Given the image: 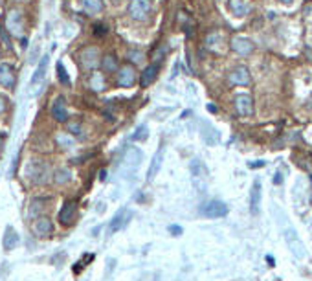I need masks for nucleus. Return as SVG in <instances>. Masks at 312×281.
Segmentation results:
<instances>
[{"label": "nucleus", "instance_id": "obj_1", "mask_svg": "<svg viewBox=\"0 0 312 281\" xmlns=\"http://www.w3.org/2000/svg\"><path fill=\"white\" fill-rule=\"evenodd\" d=\"M48 63H50V55H43L41 61H39L37 68H35L33 76H31V81L28 85V92L29 96H39L41 90L44 87V81H46V72H48Z\"/></svg>", "mask_w": 312, "mask_h": 281}, {"label": "nucleus", "instance_id": "obj_2", "mask_svg": "<svg viewBox=\"0 0 312 281\" xmlns=\"http://www.w3.org/2000/svg\"><path fill=\"white\" fill-rule=\"evenodd\" d=\"M28 177L35 184H44L50 179V165L43 160H31L28 165Z\"/></svg>", "mask_w": 312, "mask_h": 281}, {"label": "nucleus", "instance_id": "obj_3", "mask_svg": "<svg viewBox=\"0 0 312 281\" xmlns=\"http://www.w3.org/2000/svg\"><path fill=\"white\" fill-rule=\"evenodd\" d=\"M153 11V4L151 0H130L129 4V15L130 19L136 22H144Z\"/></svg>", "mask_w": 312, "mask_h": 281}, {"label": "nucleus", "instance_id": "obj_4", "mask_svg": "<svg viewBox=\"0 0 312 281\" xmlns=\"http://www.w3.org/2000/svg\"><path fill=\"white\" fill-rule=\"evenodd\" d=\"M202 215L204 217H210V219H219V217H224L228 214V206H226L222 200H210L206 202L204 206L200 208Z\"/></svg>", "mask_w": 312, "mask_h": 281}, {"label": "nucleus", "instance_id": "obj_5", "mask_svg": "<svg viewBox=\"0 0 312 281\" xmlns=\"http://www.w3.org/2000/svg\"><path fill=\"white\" fill-rule=\"evenodd\" d=\"M230 46H231V50H233L237 55H242V57H248V55H252V54H254V50H255V44L252 43V41L246 39V37H239V35L231 37Z\"/></svg>", "mask_w": 312, "mask_h": 281}, {"label": "nucleus", "instance_id": "obj_6", "mask_svg": "<svg viewBox=\"0 0 312 281\" xmlns=\"http://www.w3.org/2000/svg\"><path fill=\"white\" fill-rule=\"evenodd\" d=\"M116 72H118V76H116V83H118V87L130 88L132 85H134L136 72H134V68L130 66V64H125V66H121L120 70H116Z\"/></svg>", "mask_w": 312, "mask_h": 281}, {"label": "nucleus", "instance_id": "obj_7", "mask_svg": "<svg viewBox=\"0 0 312 281\" xmlns=\"http://www.w3.org/2000/svg\"><path fill=\"white\" fill-rule=\"evenodd\" d=\"M287 244H288V250L298 257V259H303V257L307 256V250H305L303 242L299 241V237H298V233L294 232L292 228H288L287 230Z\"/></svg>", "mask_w": 312, "mask_h": 281}, {"label": "nucleus", "instance_id": "obj_8", "mask_svg": "<svg viewBox=\"0 0 312 281\" xmlns=\"http://www.w3.org/2000/svg\"><path fill=\"white\" fill-rule=\"evenodd\" d=\"M99 52L97 48L90 46V48H85L79 55V63L83 64V68H87V70H94V68L99 66Z\"/></svg>", "mask_w": 312, "mask_h": 281}, {"label": "nucleus", "instance_id": "obj_9", "mask_svg": "<svg viewBox=\"0 0 312 281\" xmlns=\"http://www.w3.org/2000/svg\"><path fill=\"white\" fill-rule=\"evenodd\" d=\"M6 28L15 35H22L24 22H22V13L19 10H10V13L6 17Z\"/></svg>", "mask_w": 312, "mask_h": 281}, {"label": "nucleus", "instance_id": "obj_10", "mask_svg": "<svg viewBox=\"0 0 312 281\" xmlns=\"http://www.w3.org/2000/svg\"><path fill=\"white\" fill-rule=\"evenodd\" d=\"M235 111L239 116H252L254 114V99L246 92L235 97Z\"/></svg>", "mask_w": 312, "mask_h": 281}, {"label": "nucleus", "instance_id": "obj_11", "mask_svg": "<svg viewBox=\"0 0 312 281\" xmlns=\"http://www.w3.org/2000/svg\"><path fill=\"white\" fill-rule=\"evenodd\" d=\"M228 81L231 85H239V87H246L252 81V76H250V70L246 66H237L233 68L230 74H228Z\"/></svg>", "mask_w": 312, "mask_h": 281}, {"label": "nucleus", "instance_id": "obj_12", "mask_svg": "<svg viewBox=\"0 0 312 281\" xmlns=\"http://www.w3.org/2000/svg\"><path fill=\"white\" fill-rule=\"evenodd\" d=\"M15 81H17V76L13 66L10 63H0V85L4 88H13Z\"/></svg>", "mask_w": 312, "mask_h": 281}, {"label": "nucleus", "instance_id": "obj_13", "mask_svg": "<svg viewBox=\"0 0 312 281\" xmlns=\"http://www.w3.org/2000/svg\"><path fill=\"white\" fill-rule=\"evenodd\" d=\"M142 160H144V155H142V151H140L138 147H130V149H127V153L123 155V165L127 169L136 171V167L142 164Z\"/></svg>", "mask_w": 312, "mask_h": 281}, {"label": "nucleus", "instance_id": "obj_14", "mask_svg": "<svg viewBox=\"0 0 312 281\" xmlns=\"http://www.w3.org/2000/svg\"><path fill=\"white\" fill-rule=\"evenodd\" d=\"M261 180H254V184H252V191H250V212L252 215H257L261 209Z\"/></svg>", "mask_w": 312, "mask_h": 281}, {"label": "nucleus", "instance_id": "obj_15", "mask_svg": "<svg viewBox=\"0 0 312 281\" xmlns=\"http://www.w3.org/2000/svg\"><path fill=\"white\" fill-rule=\"evenodd\" d=\"M31 230H33L35 235H39V237H46V235H50V233L53 232V226H52V221H50L48 217H37L33 221V224H31Z\"/></svg>", "mask_w": 312, "mask_h": 281}, {"label": "nucleus", "instance_id": "obj_16", "mask_svg": "<svg viewBox=\"0 0 312 281\" xmlns=\"http://www.w3.org/2000/svg\"><path fill=\"white\" fill-rule=\"evenodd\" d=\"M76 212H77L76 202H72V200H66V202L62 204L61 212H59V223H61L62 226H68V224H72L74 217H76Z\"/></svg>", "mask_w": 312, "mask_h": 281}, {"label": "nucleus", "instance_id": "obj_17", "mask_svg": "<svg viewBox=\"0 0 312 281\" xmlns=\"http://www.w3.org/2000/svg\"><path fill=\"white\" fill-rule=\"evenodd\" d=\"M52 116L57 121H66L68 120V109H66V101L64 97L57 96L52 103Z\"/></svg>", "mask_w": 312, "mask_h": 281}, {"label": "nucleus", "instance_id": "obj_18", "mask_svg": "<svg viewBox=\"0 0 312 281\" xmlns=\"http://www.w3.org/2000/svg\"><path fill=\"white\" fill-rule=\"evenodd\" d=\"M162 162H163V146H160L158 151L154 153L153 162H151V167H149V171H147V180H149V182H153L154 177L158 174L160 167H162Z\"/></svg>", "mask_w": 312, "mask_h": 281}, {"label": "nucleus", "instance_id": "obj_19", "mask_svg": "<svg viewBox=\"0 0 312 281\" xmlns=\"http://www.w3.org/2000/svg\"><path fill=\"white\" fill-rule=\"evenodd\" d=\"M130 217H132V214H130L129 209H121L120 214H116L114 219L111 221V233L118 232L120 228H123L125 224H127V223L130 221Z\"/></svg>", "mask_w": 312, "mask_h": 281}, {"label": "nucleus", "instance_id": "obj_20", "mask_svg": "<svg viewBox=\"0 0 312 281\" xmlns=\"http://www.w3.org/2000/svg\"><path fill=\"white\" fill-rule=\"evenodd\" d=\"M156 76H158V64L156 63L149 64V66L142 72V76H140V85H142V87H149L151 83L156 79Z\"/></svg>", "mask_w": 312, "mask_h": 281}, {"label": "nucleus", "instance_id": "obj_21", "mask_svg": "<svg viewBox=\"0 0 312 281\" xmlns=\"http://www.w3.org/2000/svg\"><path fill=\"white\" fill-rule=\"evenodd\" d=\"M99 66L105 74L116 72V70H118V59H116V55H112V54H105L99 59Z\"/></svg>", "mask_w": 312, "mask_h": 281}, {"label": "nucleus", "instance_id": "obj_22", "mask_svg": "<svg viewBox=\"0 0 312 281\" xmlns=\"http://www.w3.org/2000/svg\"><path fill=\"white\" fill-rule=\"evenodd\" d=\"M2 244H4V250H13V248H17V244H19V235H17V232H15L11 226L6 228Z\"/></svg>", "mask_w": 312, "mask_h": 281}, {"label": "nucleus", "instance_id": "obj_23", "mask_svg": "<svg viewBox=\"0 0 312 281\" xmlns=\"http://www.w3.org/2000/svg\"><path fill=\"white\" fill-rule=\"evenodd\" d=\"M228 8H230V11L235 17H245L250 11L248 4H246L245 0H228Z\"/></svg>", "mask_w": 312, "mask_h": 281}, {"label": "nucleus", "instance_id": "obj_24", "mask_svg": "<svg viewBox=\"0 0 312 281\" xmlns=\"http://www.w3.org/2000/svg\"><path fill=\"white\" fill-rule=\"evenodd\" d=\"M83 10L87 15H97L103 10V0H83Z\"/></svg>", "mask_w": 312, "mask_h": 281}, {"label": "nucleus", "instance_id": "obj_25", "mask_svg": "<svg viewBox=\"0 0 312 281\" xmlns=\"http://www.w3.org/2000/svg\"><path fill=\"white\" fill-rule=\"evenodd\" d=\"M70 179H72V171L68 169V167H59L53 173V182L55 184H66V182H70Z\"/></svg>", "mask_w": 312, "mask_h": 281}, {"label": "nucleus", "instance_id": "obj_26", "mask_svg": "<svg viewBox=\"0 0 312 281\" xmlns=\"http://www.w3.org/2000/svg\"><path fill=\"white\" fill-rule=\"evenodd\" d=\"M94 261V254H85V256H83V259L81 261H77L76 265H74V272H76V274H79V272H83V268L87 267L88 263H92Z\"/></svg>", "mask_w": 312, "mask_h": 281}, {"label": "nucleus", "instance_id": "obj_27", "mask_svg": "<svg viewBox=\"0 0 312 281\" xmlns=\"http://www.w3.org/2000/svg\"><path fill=\"white\" fill-rule=\"evenodd\" d=\"M57 76H59V81L64 85V87H70V76H68L66 68H64V64L59 61L57 63Z\"/></svg>", "mask_w": 312, "mask_h": 281}, {"label": "nucleus", "instance_id": "obj_28", "mask_svg": "<svg viewBox=\"0 0 312 281\" xmlns=\"http://www.w3.org/2000/svg\"><path fill=\"white\" fill-rule=\"evenodd\" d=\"M90 87L94 88V90H101V88H105V79H103V76H101V74H97V72L92 74Z\"/></svg>", "mask_w": 312, "mask_h": 281}, {"label": "nucleus", "instance_id": "obj_29", "mask_svg": "<svg viewBox=\"0 0 312 281\" xmlns=\"http://www.w3.org/2000/svg\"><path fill=\"white\" fill-rule=\"evenodd\" d=\"M68 132L74 136H83V127L79 121H72V123H68Z\"/></svg>", "mask_w": 312, "mask_h": 281}, {"label": "nucleus", "instance_id": "obj_30", "mask_svg": "<svg viewBox=\"0 0 312 281\" xmlns=\"http://www.w3.org/2000/svg\"><path fill=\"white\" fill-rule=\"evenodd\" d=\"M0 43L4 44L6 50H11V41H10L8 31H6V28H0Z\"/></svg>", "mask_w": 312, "mask_h": 281}, {"label": "nucleus", "instance_id": "obj_31", "mask_svg": "<svg viewBox=\"0 0 312 281\" xmlns=\"http://www.w3.org/2000/svg\"><path fill=\"white\" fill-rule=\"evenodd\" d=\"M145 134H147V127L140 125L134 131V134H132V140H145Z\"/></svg>", "mask_w": 312, "mask_h": 281}, {"label": "nucleus", "instance_id": "obj_32", "mask_svg": "<svg viewBox=\"0 0 312 281\" xmlns=\"http://www.w3.org/2000/svg\"><path fill=\"white\" fill-rule=\"evenodd\" d=\"M129 57H130V61H134V64H138V63H142V59H144V55L140 54V52H130L129 54Z\"/></svg>", "mask_w": 312, "mask_h": 281}, {"label": "nucleus", "instance_id": "obj_33", "mask_svg": "<svg viewBox=\"0 0 312 281\" xmlns=\"http://www.w3.org/2000/svg\"><path fill=\"white\" fill-rule=\"evenodd\" d=\"M94 33H96V37H101V35H105L107 33V28L105 26H96V28H94Z\"/></svg>", "mask_w": 312, "mask_h": 281}, {"label": "nucleus", "instance_id": "obj_34", "mask_svg": "<svg viewBox=\"0 0 312 281\" xmlns=\"http://www.w3.org/2000/svg\"><path fill=\"white\" fill-rule=\"evenodd\" d=\"M169 230H171V233H173V235H180V233H182V228L177 226V224H173V226L169 228Z\"/></svg>", "mask_w": 312, "mask_h": 281}, {"label": "nucleus", "instance_id": "obj_35", "mask_svg": "<svg viewBox=\"0 0 312 281\" xmlns=\"http://www.w3.org/2000/svg\"><path fill=\"white\" fill-rule=\"evenodd\" d=\"M6 107H8V103H6V97L0 96V114L6 111Z\"/></svg>", "mask_w": 312, "mask_h": 281}, {"label": "nucleus", "instance_id": "obj_36", "mask_svg": "<svg viewBox=\"0 0 312 281\" xmlns=\"http://www.w3.org/2000/svg\"><path fill=\"white\" fill-rule=\"evenodd\" d=\"M99 179H101V180H105V179H107V171H101V173H99Z\"/></svg>", "mask_w": 312, "mask_h": 281}, {"label": "nucleus", "instance_id": "obj_37", "mask_svg": "<svg viewBox=\"0 0 312 281\" xmlns=\"http://www.w3.org/2000/svg\"><path fill=\"white\" fill-rule=\"evenodd\" d=\"M275 184H281V174H275Z\"/></svg>", "mask_w": 312, "mask_h": 281}, {"label": "nucleus", "instance_id": "obj_38", "mask_svg": "<svg viewBox=\"0 0 312 281\" xmlns=\"http://www.w3.org/2000/svg\"><path fill=\"white\" fill-rule=\"evenodd\" d=\"M4 138H6V134H0V147H2V144H4Z\"/></svg>", "mask_w": 312, "mask_h": 281}, {"label": "nucleus", "instance_id": "obj_39", "mask_svg": "<svg viewBox=\"0 0 312 281\" xmlns=\"http://www.w3.org/2000/svg\"><path fill=\"white\" fill-rule=\"evenodd\" d=\"M279 2H283V4H292L294 0H279Z\"/></svg>", "mask_w": 312, "mask_h": 281}, {"label": "nucleus", "instance_id": "obj_40", "mask_svg": "<svg viewBox=\"0 0 312 281\" xmlns=\"http://www.w3.org/2000/svg\"><path fill=\"white\" fill-rule=\"evenodd\" d=\"M111 2H112L114 6H116V4H120V0H111Z\"/></svg>", "mask_w": 312, "mask_h": 281}]
</instances>
